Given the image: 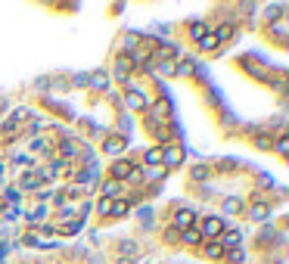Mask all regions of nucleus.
<instances>
[{"instance_id":"f257e3e1","label":"nucleus","mask_w":289,"mask_h":264,"mask_svg":"<svg viewBox=\"0 0 289 264\" xmlns=\"http://www.w3.org/2000/svg\"><path fill=\"white\" fill-rule=\"evenodd\" d=\"M221 233H224V218L208 215L206 221H202V230H199V236H202V240H218Z\"/></svg>"},{"instance_id":"f03ea898","label":"nucleus","mask_w":289,"mask_h":264,"mask_svg":"<svg viewBox=\"0 0 289 264\" xmlns=\"http://www.w3.org/2000/svg\"><path fill=\"white\" fill-rule=\"evenodd\" d=\"M193 224H196V211H193V208H177V215H174V230H177V233L190 230Z\"/></svg>"},{"instance_id":"7ed1b4c3","label":"nucleus","mask_w":289,"mask_h":264,"mask_svg":"<svg viewBox=\"0 0 289 264\" xmlns=\"http://www.w3.org/2000/svg\"><path fill=\"white\" fill-rule=\"evenodd\" d=\"M131 69H134V56H131V53H118V56H115V78H118V81H127Z\"/></svg>"},{"instance_id":"20e7f679","label":"nucleus","mask_w":289,"mask_h":264,"mask_svg":"<svg viewBox=\"0 0 289 264\" xmlns=\"http://www.w3.org/2000/svg\"><path fill=\"white\" fill-rule=\"evenodd\" d=\"M124 177H134V162L131 159H118L115 165H112V181L122 183Z\"/></svg>"},{"instance_id":"39448f33","label":"nucleus","mask_w":289,"mask_h":264,"mask_svg":"<svg viewBox=\"0 0 289 264\" xmlns=\"http://www.w3.org/2000/svg\"><path fill=\"white\" fill-rule=\"evenodd\" d=\"M184 156H186V152H184V146H162V162H165L168 168L181 165V162H184Z\"/></svg>"},{"instance_id":"423d86ee","label":"nucleus","mask_w":289,"mask_h":264,"mask_svg":"<svg viewBox=\"0 0 289 264\" xmlns=\"http://www.w3.org/2000/svg\"><path fill=\"white\" fill-rule=\"evenodd\" d=\"M240 243H243L240 230H224V233H221V249H236Z\"/></svg>"},{"instance_id":"0eeeda50","label":"nucleus","mask_w":289,"mask_h":264,"mask_svg":"<svg viewBox=\"0 0 289 264\" xmlns=\"http://www.w3.org/2000/svg\"><path fill=\"white\" fill-rule=\"evenodd\" d=\"M109 81H112V78H109L106 72H93V75H87V84H90L93 90H109Z\"/></svg>"},{"instance_id":"6e6552de","label":"nucleus","mask_w":289,"mask_h":264,"mask_svg":"<svg viewBox=\"0 0 289 264\" xmlns=\"http://www.w3.org/2000/svg\"><path fill=\"white\" fill-rule=\"evenodd\" d=\"M249 218H252V221H268V218H270V205H265V202L252 205V208H249Z\"/></svg>"},{"instance_id":"1a4fd4ad","label":"nucleus","mask_w":289,"mask_h":264,"mask_svg":"<svg viewBox=\"0 0 289 264\" xmlns=\"http://www.w3.org/2000/svg\"><path fill=\"white\" fill-rule=\"evenodd\" d=\"M233 25L230 22H224V25H218V28H215V41H218V44H221V41H230L233 38Z\"/></svg>"},{"instance_id":"9d476101","label":"nucleus","mask_w":289,"mask_h":264,"mask_svg":"<svg viewBox=\"0 0 289 264\" xmlns=\"http://www.w3.org/2000/svg\"><path fill=\"white\" fill-rule=\"evenodd\" d=\"M208 174H211L208 165H193V168H190V181H199V183H202V181H208Z\"/></svg>"},{"instance_id":"9b49d317","label":"nucleus","mask_w":289,"mask_h":264,"mask_svg":"<svg viewBox=\"0 0 289 264\" xmlns=\"http://www.w3.org/2000/svg\"><path fill=\"white\" fill-rule=\"evenodd\" d=\"M103 149H106V156H118V152L124 149V140H122V137H109Z\"/></svg>"},{"instance_id":"f8f14e48","label":"nucleus","mask_w":289,"mask_h":264,"mask_svg":"<svg viewBox=\"0 0 289 264\" xmlns=\"http://www.w3.org/2000/svg\"><path fill=\"white\" fill-rule=\"evenodd\" d=\"M181 243H186V245H199V243H202V236H199V230H196V227H190V230H184V233H181Z\"/></svg>"},{"instance_id":"ddd939ff","label":"nucleus","mask_w":289,"mask_h":264,"mask_svg":"<svg viewBox=\"0 0 289 264\" xmlns=\"http://www.w3.org/2000/svg\"><path fill=\"white\" fill-rule=\"evenodd\" d=\"M143 162H146V165H152V168H159V162H162V146H152V149H146Z\"/></svg>"},{"instance_id":"4468645a","label":"nucleus","mask_w":289,"mask_h":264,"mask_svg":"<svg viewBox=\"0 0 289 264\" xmlns=\"http://www.w3.org/2000/svg\"><path fill=\"white\" fill-rule=\"evenodd\" d=\"M103 193H106V199H118V196H122V183H118V181H106Z\"/></svg>"},{"instance_id":"2eb2a0df","label":"nucleus","mask_w":289,"mask_h":264,"mask_svg":"<svg viewBox=\"0 0 289 264\" xmlns=\"http://www.w3.org/2000/svg\"><path fill=\"white\" fill-rule=\"evenodd\" d=\"M127 211H131V205H127L124 199H112V211H109V215H115V218H124Z\"/></svg>"},{"instance_id":"dca6fc26","label":"nucleus","mask_w":289,"mask_h":264,"mask_svg":"<svg viewBox=\"0 0 289 264\" xmlns=\"http://www.w3.org/2000/svg\"><path fill=\"white\" fill-rule=\"evenodd\" d=\"M127 106H131V109H143V106H146V97L137 93V90H131V93H127Z\"/></svg>"},{"instance_id":"f3484780","label":"nucleus","mask_w":289,"mask_h":264,"mask_svg":"<svg viewBox=\"0 0 289 264\" xmlns=\"http://www.w3.org/2000/svg\"><path fill=\"white\" fill-rule=\"evenodd\" d=\"M236 211H243V202L230 196V199H224V215H236Z\"/></svg>"},{"instance_id":"a211bd4d","label":"nucleus","mask_w":289,"mask_h":264,"mask_svg":"<svg viewBox=\"0 0 289 264\" xmlns=\"http://www.w3.org/2000/svg\"><path fill=\"white\" fill-rule=\"evenodd\" d=\"M270 146H274V149L280 152V156H289V137H286V134H280V137H277L274 143H270Z\"/></svg>"},{"instance_id":"6ab92c4d","label":"nucleus","mask_w":289,"mask_h":264,"mask_svg":"<svg viewBox=\"0 0 289 264\" xmlns=\"http://www.w3.org/2000/svg\"><path fill=\"white\" fill-rule=\"evenodd\" d=\"M206 35H208V28H206L202 22H193V25H190V38H193V41H202Z\"/></svg>"},{"instance_id":"aec40b11","label":"nucleus","mask_w":289,"mask_h":264,"mask_svg":"<svg viewBox=\"0 0 289 264\" xmlns=\"http://www.w3.org/2000/svg\"><path fill=\"white\" fill-rule=\"evenodd\" d=\"M137 255V243L134 240H122V258H134Z\"/></svg>"},{"instance_id":"412c9836","label":"nucleus","mask_w":289,"mask_h":264,"mask_svg":"<svg viewBox=\"0 0 289 264\" xmlns=\"http://www.w3.org/2000/svg\"><path fill=\"white\" fill-rule=\"evenodd\" d=\"M38 181H53V177H56V168L53 165H44V168H38Z\"/></svg>"},{"instance_id":"4be33fe9","label":"nucleus","mask_w":289,"mask_h":264,"mask_svg":"<svg viewBox=\"0 0 289 264\" xmlns=\"http://www.w3.org/2000/svg\"><path fill=\"white\" fill-rule=\"evenodd\" d=\"M137 215H140V224H143V230H146V227H152V208H140Z\"/></svg>"},{"instance_id":"5701e85b","label":"nucleus","mask_w":289,"mask_h":264,"mask_svg":"<svg viewBox=\"0 0 289 264\" xmlns=\"http://www.w3.org/2000/svg\"><path fill=\"white\" fill-rule=\"evenodd\" d=\"M206 255H208V258H221L224 249H221V243H208V245H206Z\"/></svg>"},{"instance_id":"b1692460","label":"nucleus","mask_w":289,"mask_h":264,"mask_svg":"<svg viewBox=\"0 0 289 264\" xmlns=\"http://www.w3.org/2000/svg\"><path fill=\"white\" fill-rule=\"evenodd\" d=\"M19 186H22V190H35V186H38V177H35V174H25L22 181H19Z\"/></svg>"},{"instance_id":"393cba45","label":"nucleus","mask_w":289,"mask_h":264,"mask_svg":"<svg viewBox=\"0 0 289 264\" xmlns=\"http://www.w3.org/2000/svg\"><path fill=\"white\" fill-rule=\"evenodd\" d=\"M280 10H283V6H268V10H265V22H270V25H274V22L280 19V16H277Z\"/></svg>"},{"instance_id":"a878e982","label":"nucleus","mask_w":289,"mask_h":264,"mask_svg":"<svg viewBox=\"0 0 289 264\" xmlns=\"http://www.w3.org/2000/svg\"><path fill=\"white\" fill-rule=\"evenodd\" d=\"M44 215H47V208H44V205H38V208L28 215V221H31V224H41V221H44Z\"/></svg>"},{"instance_id":"bb28decb","label":"nucleus","mask_w":289,"mask_h":264,"mask_svg":"<svg viewBox=\"0 0 289 264\" xmlns=\"http://www.w3.org/2000/svg\"><path fill=\"white\" fill-rule=\"evenodd\" d=\"M227 261H233V264H243V261H246L243 249H230V252H227Z\"/></svg>"},{"instance_id":"cd10ccee","label":"nucleus","mask_w":289,"mask_h":264,"mask_svg":"<svg viewBox=\"0 0 289 264\" xmlns=\"http://www.w3.org/2000/svg\"><path fill=\"white\" fill-rule=\"evenodd\" d=\"M97 211H100V215H109V211H112V199H106V196H103V199L97 202Z\"/></svg>"},{"instance_id":"c85d7f7f","label":"nucleus","mask_w":289,"mask_h":264,"mask_svg":"<svg viewBox=\"0 0 289 264\" xmlns=\"http://www.w3.org/2000/svg\"><path fill=\"white\" fill-rule=\"evenodd\" d=\"M199 47H202V50H215V47H218V41H215V35H206V38H202V41H199Z\"/></svg>"},{"instance_id":"c756f323","label":"nucleus","mask_w":289,"mask_h":264,"mask_svg":"<svg viewBox=\"0 0 289 264\" xmlns=\"http://www.w3.org/2000/svg\"><path fill=\"white\" fill-rule=\"evenodd\" d=\"M193 65H196L193 59H184V62L177 65V75H190V72H193Z\"/></svg>"},{"instance_id":"7c9ffc66","label":"nucleus","mask_w":289,"mask_h":264,"mask_svg":"<svg viewBox=\"0 0 289 264\" xmlns=\"http://www.w3.org/2000/svg\"><path fill=\"white\" fill-rule=\"evenodd\" d=\"M59 152H62V156H75V143L72 140H62V143H59Z\"/></svg>"},{"instance_id":"2f4dec72","label":"nucleus","mask_w":289,"mask_h":264,"mask_svg":"<svg viewBox=\"0 0 289 264\" xmlns=\"http://www.w3.org/2000/svg\"><path fill=\"white\" fill-rule=\"evenodd\" d=\"M255 143H258V149H270V143H274V140H270L268 134H258V137H255Z\"/></svg>"},{"instance_id":"473e14b6","label":"nucleus","mask_w":289,"mask_h":264,"mask_svg":"<svg viewBox=\"0 0 289 264\" xmlns=\"http://www.w3.org/2000/svg\"><path fill=\"white\" fill-rule=\"evenodd\" d=\"M270 31H274L277 38H286V22H274V25H270Z\"/></svg>"},{"instance_id":"72a5a7b5","label":"nucleus","mask_w":289,"mask_h":264,"mask_svg":"<svg viewBox=\"0 0 289 264\" xmlns=\"http://www.w3.org/2000/svg\"><path fill=\"white\" fill-rule=\"evenodd\" d=\"M165 240H168V243H177V240H181V233H177L174 227H168V230H165Z\"/></svg>"},{"instance_id":"f704fd0d","label":"nucleus","mask_w":289,"mask_h":264,"mask_svg":"<svg viewBox=\"0 0 289 264\" xmlns=\"http://www.w3.org/2000/svg\"><path fill=\"white\" fill-rule=\"evenodd\" d=\"M115 264H137V261H134V258H122V255H118V258H115Z\"/></svg>"},{"instance_id":"c9c22d12","label":"nucleus","mask_w":289,"mask_h":264,"mask_svg":"<svg viewBox=\"0 0 289 264\" xmlns=\"http://www.w3.org/2000/svg\"><path fill=\"white\" fill-rule=\"evenodd\" d=\"M0 258H3V245H0Z\"/></svg>"}]
</instances>
